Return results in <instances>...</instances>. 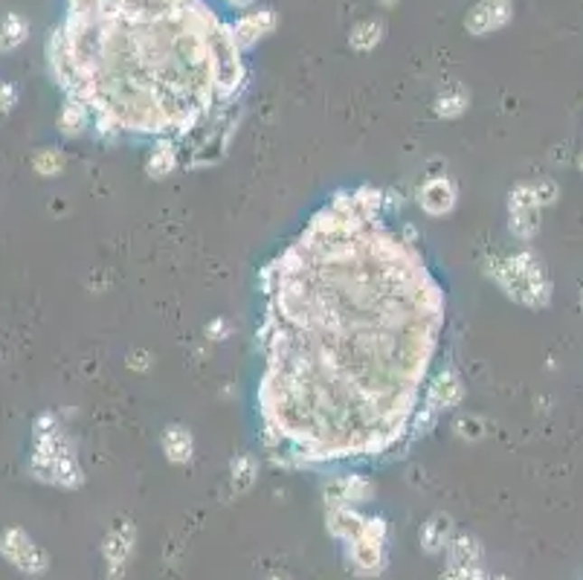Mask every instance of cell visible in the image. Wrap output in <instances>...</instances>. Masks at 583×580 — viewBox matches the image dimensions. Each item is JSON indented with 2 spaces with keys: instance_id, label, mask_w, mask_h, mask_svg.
Here are the masks:
<instances>
[{
  "instance_id": "19",
  "label": "cell",
  "mask_w": 583,
  "mask_h": 580,
  "mask_svg": "<svg viewBox=\"0 0 583 580\" xmlns=\"http://www.w3.org/2000/svg\"><path fill=\"white\" fill-rule=\"evenodd\" d=\"M447 566L479 569L482 566V543L470 534H453V540L447 546Z\"/></svg>"
},
{
  "instance_id": "35",
  "label": "cell",
  "mask_w": 583,
  "mask_h": 580,
  "mask_svg": "<svg viewBox=\"0 0 583 580\" xmlns=\"http://www.w3.org/2000/svg\"><path fill=\"white\" fill-rule=\"evenodd\" d=\"M580 305H583V287H580Z\"/></svg>"
},
{
  "instance_id": "34",
  "label": "cell",
  "mask_w": 583,
  "mask_h": 580,
  "mask_svg": "<svg viewBox=\"0 0 583 580\" xmlns=\"http://www.w3.org/2000/svg\"><path fill=\"white\" fill-rule=\"evenodd\" d=\"M578 169L583 172V151H580V157H578Z\"/></svg>"
},
{
  "instance_id": "29",
  "label": "cell",
  "mask_w": 583,
  "mask_h": 580,
  "mask_svg": "<svg viewBox=\"0 0 583 580\" xmlns=\"http://www.w3.org/2000/svg\"><path fill=\"white\" fill-rule=\"evenodd\" d=\"M18 105V88L15 85H6V81H0V117L12 114Z\"/></svg>"
},
{
  "instance_id": "18",
  "label": "cell",
  "mask_w": 583,
  "mask_h": 580,
  "mask_svg": "<svg viewBox=\"0 0 583 580\" xmlns=\"http://www.w3.org/2000/svg\"><path fill=\"white\" fill-rule=\"evenodd\" d=\"M467 108H470V93L465 85H459V81L447 85L433 99V114L438 119H459L467 114Z\"/></svg>"
},
{
  "instance_id": "23",
  "label": "cell",
  "mask_w": 583,
  "mask_h": 580,
  "mask_svg": "<svg viewBox=\"0 0 583 580\" xmlns=\"http://www.w3.org/2000/svg\"><path fill=\"white\" fill-rule=\"evenodd\" d=\"M26 35H30V23L21 15L9 12V15H0V50H15L24 44Z\"/></svg>"
},
{
  "instance_id": "30",
  "label": "cell",
  "mask_w": 583,
  "mask_h": 580,
  "mask_svg": "<svg viewBox=\"0 0 583 580\" xmlns=\"http://www.w3.org/2000/svg\"><path fill=\"white\" fill-rule=\"evenodd\" d=\"M206 334H210V340H227L230 337V323L227 320H215V323H210L206 325Z\"/></svg>"
},
{
  "instance_id": "36",
  "label": "cell",
  "mask_w": 583,
  "mask_h": 580,
  "mask_svg": "<svg viewBox=\"0 0 583 580\" xmlns=\"http://www.w3.org/2000/svg\"><path fill=\"white\" fill-rule=\"evenodd\" d=\"M491 580H508V577H491Z\"/></svg>"
},
{
  "instance_id": "25",
  "label": "cell",
  "mask_w": 583,
  "mask_h": 580,
  "mask_svg": "<svg viewBox=\"0 0 583 580\" xmlns=\"http://www.w3.org/2000/svg\"><path fill=\"white\" fill-rule=\"evenodd\" d=\"M436 421H438V412H433L429 407H418L412 412V418H409V438H421V435H427L429 430L436 426Z\"/></svg>"
},
{
  "instance_id": "4",
  "label": "cell",
  "mask_w": 583,
  "mask_h": 580,
  "mask_svg": "<svg viewBox=\"0 0 583 580\" xmlns=\"http://www.w3.org/2000/svg\"><path fill=\"white\" fill-rule=\"evenodd\" d=\"M0 555H4L18 572L24 575H44L50 569V557L47 551L41 548L30 534L24 529H6L0 534Z\"/></svg>"
},
{
  "instance_id": "8",
  "label": "cell",
  "mask_w": 583,
  "mask_h": 580,
  "mask_svg": "<svg viewBox=\"0 0 583 580\" xmlns=\"http://www.w3.org/2000/svg\"><path fill=\"white\" fill-rule=\"evenodd\" d=\"M418 206L421 212L429 215V218H444L456 210V203H459V189L450 181V177L444 174H436V177H427V181L418 186Z\"/></svg>"
},
{
  "instance_id": "9",
  "label": "cell",
  "mask_w": 583,
  "mask_h": 580,
  "mask_svg": "<svg viewBox=\"0 0 583 580\" xmlns=\"http://www.w3.org/2000/svg\"><path fill=\"white\" fill-rule=\"evenodd\" d=\"M279 18H276V9L273 6H259V9H247L241 12L239 18L232 23V33H235V41H239V47L247 52L253 50L261 38H268Z\"/></svg>"
},
{
  "instance_id": "31",
  "label": "cell",
  "mask_w": 583,
  "mask_h": 580,
  "mask_svg": "<svg viewBox=\"0 0 583 580\" xmlns=\"http://www.w3.org/2000/svg\"><path fill=\"white\" fill-rule=\"evenodd\" d=\"M256 0H227V6L230 9H239V12H247V9H253Z\"/></svg>"
},
{
  "instance_id": "26",
  "label": "cell",
  "mask_w": 583,
  "mask_h": 580,
  "mask_svg": "<svg viewBox=\"0 0 583 580\" xmlns=\"http://www.w3.org/2000/svg\"><path fill=\"white\" fill-rule=\"evenodd\" d=\"M453 430L459 438H467V441H479L484 435V421L476 418V416H462L459 421L453 424Z\"/></svg>"
},
{
  "instance_id": "13",
  "label": "cell",
  "mask_w": 583,
  "mask_h": 580,
  "mask_svg": "<svg viewBox=\"0 0 583 580\" xmlns=\"http://www.w3.org/2000/svg\"><path fill=\"white\" fill-rule=\"evenodd\" d=\"M55 126H59V134L64 136V140H79V136H85L93 128V114H90V108L85 102L64 99Z\"/></svg>"
},
{
  "instance_id": "22",
  "label": "cell",
  "mask_w": 583,
  "mask_h": 580,
  "mask_svg": "<svg viewBox=\"0 0 583 580\" xmlns=\"http://www.w3.org/2000/svg\"><path fill=\"white\" fill-rule=\"evenodd\" d=\"M508 232L529 244L540 232V210H508Z\"/></svg>"
},
{
  "instance_id": "32",
  "label": "cell",
  "mask_w": 583,
  "mask_h": 580,
  "mask_svg": "<svg viewBox=\"0 0 583 580\" xmlns=\"http://www.w3.org/2000/svg\"><path fill=\"white\" fill-rule=\"evenodd\" d=\"M265 580H290L287 575H282V572H273V575H268Z\"/></svg>"
},
{
  "instance_id": "10",
  "label": "cell",
  "mask_w": 583,
  "mask_h": 580,
  "mask_svg": "<svg viewBox=\"0 0 583 580\" xmlns=\"http://www.w3.org/2000/svg\"><path fill=\"white\" fill-rule=\"evenodd\" d=\"M462 400H465V380H462L459 371H453V369L438 371L424 389V407L438 412V416L453 409V407H459Z\"/></svg>"
},
{
  "instance_id": "2",
  "label": "cell",
  "mask_w": 583,
  "mask_h": 580,
  "mask_svg": "<svg viewBox=\"0 0 583 580\" xmlns=\"http://www.w3.org/2000/svg\"><path fill=\"white\" fill-rule=\"evenodd\" d=\"M210 47L215 59V88H218V102L232 105L239 99V93L247 85V64H244V50L239 47L232 33V23L215 21L210 30Z\"/></svg>"
},
{
  "instance_id": "3",
  "label": "cell",
  "mask_w": 583,
  "mask_h": 580,
  "mask_svg": "<svg viewBox=\"0 0 583 580\" xmlns=\"http://www.w3.org/2000/svg\"><path fill=\"white\" fill-rule=\"evenodd\" d=\"M389 526L383 517H369L349 543V560L360 577H378L389 563Z\"/></svg>"
},
{
  "instance_id": "24",
  "label": "cell",
  "mask_w": 583,
  "mask_h": 580,
  "mask_svg": "<svg viewBox=\"0 0 583 580\" xmlns=\"http://www.w3.org/2000/svg\"><path fill=\"white\" fill-rule=\"evenodd\" d=\"M67 165V157L61 154V148H38L33 157V169L41 177H59Z\"/></svg>"
},
{
  "instance_id": "20",
  "label": "cell",
  "mask_w": 583,
  "mask_h": 580,
  "mask_svg": "<svg viewBox=\"0 0 583 580\" xmlns=\"http://www.w3.org/2000/svg\"><path fill=\"white\" fill-rule=\"evenodd\" d=\"M256 476H259V459L253 453H239L230 462V493L232 496L247 493L256 485Z\"/></svg>"
},
{
  "instance_id": "6",
  "label": "cell",
  "mask_w": 583,
  "mask_h": 580,
  "mask_svg": "<svg viewBox=\"0 0 583 580\" xmlns=\"http://www.w3.org/2000/svg\"><path fill=\"white\" fill-rule=\"evenodd\" d=\"M30 476L61 491H79L85 485V467L76 453L55 455V459H30Z\"/></svg>"
},
{
  "instance_id": "1",
  "label": "cell",
  "mask_w": 583,
  "mask_h": 580,
  "mask_svg": "<svg viewBox=\"0 0 583 580\" xmlns=\"http://www.w3.org/2000/svg\"><path fill=\"white\" fill-rule=\"evenodd\" d=\"M484 276L503 294L529 311H543L551 305V279L549 270L534 250H517L511 256H484Z\"/></svg>"
},
{
  "instance_id": "15",
  "label": "cell",
  "mask_w": 583,
  "mask_h": 580,
  "mask_svg": "<svg viewBox=\"0 0 583 580\" xmlns=\"http://www.w3.org/2000/svg\"><path fill=\"white\" fill-rule=\"evenodd\" d=\"M160 447L172 464H189L194 459V435L183 424H169L160 435Z\"/></svg>"
},
{
  "instance_id": "5",
  "label": "cell",
  "mask_w": 583,
  "mask_h": 580,
  "mask_svg": "<svg viewBox=\"0 0 583 580\" xmlns=\"http://www.w3.org/2000/svg\"><path fill=\"white\" fill-rule=\"evenodd\" d=\"M134 551H136V526L128 517H119L114 526L108 529L105 540H102V557H105L110 580H119L125 575Z\"/></svg>"
},
{
  "instance_id": "12",
  "label": "cell",
  "mask_w": 583,
  "mask_h": 580,
  "mask_svg": "<svg viewBox=\"0 0 583 580\" xmlns=\"http://www.w3.org/2000/svg\"><path fill=\"white\" fill-rule=\"evenodd\" d=\"M558 198H560V186L549 181V177L522 181L508 192V210H540L543 212L546 206H551Z\"/></svg>"
},
{
  "instance_id": "7",
  "label": "cell",
  "mask_w": 583,
  "mask_h": 580,
  "mask_svg": "<svg viewBox=\"0 0 583 580\" xmlns=\"http://www.w3.org/2000/svg\"><path fill=\"white\" fill-rule=\"evenodd\" d=\"M513 18V0H476L465 15V30L474 38L505 30Z\"/></svg>"
},
{
  "instance_id": "14",
  "label": "cell",
  "mask_w": 583,
  "mask_h": 580,
  "mask_svg": "<svg viewBox=\"0 0 583 580\" xmlns=\"http://www.w3.org/2000/svg\"><path fill=\"white\" fill-rule=\"evenodd\" d=\"M180 165V148L172 136H160L155 143V148L148 151V160H146V174L151 181H165L169 174L177 172Z\"/></svg>"
},
{
  "instance_id": "16",
  "label": "cell",
  "mask_w": 583,
  "mask_h": 580,
  "mask_svg": "<svg viewBox=\"0 0 583 580\" xmlns=\"http://www.w3.org/2000/svg\"><path fill=\"white\" fill-rule=\"evenodd\" d=\"M363 522H366V514H360L357 508H328V514H325V529L331 537H337V540L343 543H352L354 537L360 534V529H363Z\"/></svg>"
},
{
  "instance_id": "28",
  "label": "cell",
  "mask_w": 583,
  "mask_h": 580,
  "mask_svg": "<svg viewBox=\"0 0 583 580\" xmlns=\"http://www.w3.org/2000/svg\"><path fill=\"white\" fill-rule=\"evenodd\" d=\"M438 580H491V577L484 575L482 566H479V569H462V566H447V569L441 572Z\"/></svg>"
},
{
  "instance_id": "11",
  "label": "cell",
  "mask_w": 583,
  "mask_h": 580,
  "mask_svg": "<svg viewBox=\"0 0 583 580\" xmlns=\"http://www.w3.org/2000/svg\"><path fill=\"white\" fill-rule=\"evenodd\" d=\"M325 508H357L363 502H371L374 500V485L366 479V476H337L334 482H328L325 491Z\"/></svg>"
},
{
  "instance_id": "27",
  "label": "cell",
  "mask_w": 583,
  "mask_h": 580,
  "mask_svg": "<svg viewBox=\"0 0 583 580\" xmlns=\"http://www.w3.org/2000/svg\"><path fill=\"white\" fill-rule=\"evenodd\" d=\"M102 9V0H67V15L71 18H93Z\"/></svg>"
},
{
  "instance_id": "37",
  "label": "cell",
  "mask_w": 583,
  "mask_h": 580,
  "mask_svg": "<svg viewBox=\"0 0 583 580\" xmlns=\"http://www.w3.org/2000/svg\"><path fill=\"white\" fill-rule=\"evenodd\" d=\"M102 4H114V0H102Z\"/></svg>"
},
{
  "instance_id": "33",
  "label": "cell",
  "mask_w": 583,
  "mask_h": 580,
  "mask_svg": "<svg viewBox=\"0 0 583 580\" xmlns=\"http://www.w3.org/2000/svg\"><path fill=\"white\" fill-rule=\"evenodd\" d=\"M381 4H383V6H395V4H398V0H381Z\"/></svg>"
},
{
  "instance_id": "17",
  "label": "cell",
  "mask_w": 583,
  "mask_h": 580,
  "mask_svg": "<svg viewBox=\"0 0 583 580\" xmlns=\"http://www.w3.org/2000/svg\"><path fill=\"white\" fill-rule=\"evenodd\" d=\"M421 548L427 555H438V551H447L450 540H453V519L447 514H433L424 526H421Z\"/></svg>"
},
{
  "instance_id": "21",
  "label": "cell",
  "mask_w": 583,
  "mask_h": 580,
  "mask_svg": "<svg viewBox=\"0 0 583 580\" xmlns=\"http://www.w3.org/2000/svg\"><path fill=\"white\" fill-rule=\"evenodd\" d=\"M386 35V23L381 18H366L349 30V47L357 52H371Z\"/></svg>"
}]
</instances>
